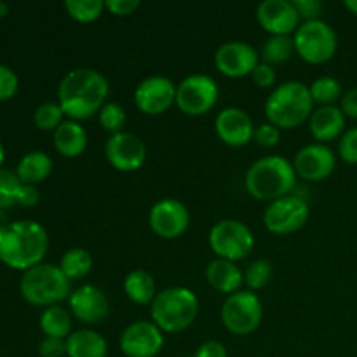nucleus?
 <instances>
[{
    "instance_id": "f257e3e1",
    "label": "nucleus",
    "mask_w": 357,
    "mask_h": 357,
    "mask_svg": "<svg viewBox=\"0 0 357 357\" xmlns=\"http://www.w3.org/2000/svg\"><path fill=\"white\" fill-rule=\"evenodd\" d=\"M110 84L94 68H75L66 73L58 87V103L72 121H86L100 114L107 103Z\"/></svg>"
},
{
    "instance_id": "f03ea898",
    "label": "nucleus",
    "mask_w": 357,
    "mask_h": 357,
    "mask_svg": "<svg viewBox=\"0 0 357 357\" xmlns=\"http://www.w3.org/2000/svg\"><path fill=\"white\" fill-rule=\"evenodd\" d=\"M47 250V230L33 220H16L0 230V261L14 271L42 264Z\"/></svg>"
},
{
    "instance_id": "7ed1b4c3",
    "label": "nucleus",
    "mask_w": 357,
    "mask_h": 357,
    "mask_svg": "<svg viewBox=\"0 0 357 357\" xmlns=\"http://www.w3.org/2000/svg\"><path fill=\"white\" fill-rule=\"evenodd\" d=\"M246 190L258 201L286 197L296 185V171L282 155H267L251 164L246 173Z\"/></svg>"
},
{
    "instance_id": "20e7f679",
    "label": "nucleus",
    "mask_w": 357,
    "mask_h": 357,
    "mask_svg": "<svg viewBox=\"0 0 357 357\" xmlns=\"http://www.w3.org/2000/svg\"><path fill=\"white\" fill-rule=\"evenodd\" d=\"M314 112V100L309 86L300 80H288L275 87L265 101L268 122L279 129L300 128Z\"/></svg>"
},
{
    "instance_id": "39448f33",
    "label": "nucleus",
    "mask_w": 357,
    "mask_h": 357,
    "mask_svg": "<svg viewBox=\"0 0 357 357\" xmlns=\"http://www.w3.org/2000/svg\"><path fill=\"white\" fill-rule=\"evenodd\" d=\"M199 314V298L185 286H173L157 293L150 307L152 323L164 333H180L192 326Z\"/></svg>"
},
{
    "instance_id": "423d86ee",
    "label": "nucleus",
    "mask_w": 357,
    "mask_h": 357,
    "mask_svg": "<svg viewBox=\"0 0 357 357\" xmlns=\"http://www.w3.org/2000/svg\"><path fill=\"white\" fill-rule=\"evenodd\" d=\"M72 281L66 279L61 268L52 264H38L23 272L20 293L28 303L38 307L58 305L72 295Z\"/></svg>"
},
{
    "instance_id": "0eeeda50",
    "label": "nucleus",
    "mask_w": 357,
    "mask_h": 357,
    "mask_svg": "<svg viewBox=\"0 0 357 357\" xmlns=\"http://www.w3.org/2000/svg\"><path fill=\"white\" fill-rule=\"evenodd\" d=\"M295 52L310 65H323L330 61L338 49L337 31L326 21H303L293 33Z\"/></svg>"
},
{
    "instance_id": "6e6552de",
    "label": "nucleus",
    "mask_w": 357,
    "mask_h": 357,
    "mask_svg": "<svg viewBox=\"0 0 357 357\" xmlns=\"http://www.w3.org/2000/svg\"><path fill=\"white\" fill-rule=\"evenodd\" d=\"M209 246L222 260H244L255 248V236L239 220H222L209 230Z\"/></svg>"
},
{
    "instance_id": "1a4fd4ad",
    "label": "nucleus",
    "mask_w": 357,
    "mask_h": 357,
    "mask_svg": "<svg viewBox=\"0 0 357 357\" xmlns=\"http://www.w3.org/2000/svg\"><path fill=\"white\" fill-rule=\"evenodd\" d=\"M264 319V305L253 291H237L227 296L222 307V323L230 333L246 337L258 330Z\"/></svg>"
},
{
    "instance_id": "9d476101",
    "label": "nucleus",
    "mask_w": 357,
    "mask_h": 357,
    "mask_svg": "<svg viewBox=\"0 0 357 357\" xmlns=\"http://www.w3.org/2000/svg\"><path fill=\"white\" fill-rule=\"evenodd\" d=\"M218 94V84L211 75L192 73L176 86V105L183 114L199 117L215 107Z\"/></svg>"
},
{
    "instance_id": "9b49d317",
    "label": "nucleus",
    "mask_w": 357,
    "mask_h": 357,
    "mask_svg": "<svg viewBox=\"0 0 357 357\" xmlns=\"http://www.w3.org/2000/svg\"><path fill=\"white\" fill-rule=\"evenodd\" d=\"M309 204L302 197L286 195V197L272 201L264 211V223L268 232L286 236L303 229L309 222Z\"/></svg>"
},
{
    "instance_id": "f8f14e48",
    "label": "nucleus",
    "mask_w": 357,
    "mask_h": 357,
    "mask_svg": "<svg viewBox=\"0 0 357 357\" xmlns=\"http://www.w3.org/2000/svg\"><path fill=\"white\" fill-rule=\"evenodd\" d=\"M126 357H155L164 347V331L152 321H135L119 340Z\"/></svg>"
},
{
    "instance_id": "ddd939ff",
    "label": "nucleus",
    "mask_w": 357,
    "mask_h": 357,
    "mask_svg": "<svg viewBox=\"0 0 357 357\" xmlns=\"http://www.w3.org/2000/svg\"><path fill=\"white\" fill-rule=\"evenodd\" d=\"M149 223L150 229L162 239H178L190 225V213L178 199H160L150 209Z\"/></svg>"
},
{
    "instance_id": "4468645a",
    "label": "nucleus",
    "mask_w": 357,
    "mask_h": 357,
    "mask_svg": "<svg viewBox=\"0 0 357 357\" xmlns=\"http://www.w3.org/2000/svg\"><path fill=\"white\" fill-rule=\"evenodd\" d=\"M105 155L107 160L122 173L138 171L146 160V146L139 136L135 132L122 131L112 135L105 143Z\"/></svg>"
},
{
    "instance_id": "2eb2a0df",
    "label": "nucleus",
    "mask_w": 357,
    "mask_h": 357,
    "mask_svg": "<svg viewBox=\"0 0 357 357\" xmlns=\"http://www.w3.org/2000/svg\"><path fill=\"white\" fill-rule=\"evenodd\" d=\"M258 63H260V54L257 49L243 40L225 42L215 52L216 70L232 79L251 75Z\"/></svg>"
},
{
    "instance_id": "dca6fc26",
    "label": "nucleus",
    "mask_w": 357,
    "mask_h": 357,
    "mask_svg": "<svg viewBox=\"0 0 357 357\" xmlns=\"http://www.w3.org/2000/svg\"><path fill=\"white\" fill-rule=\"evenodd\" d=\"M135 103L146 115L164 114L176 103V84L164 75L146 77L136 87Z\"/></svg>"
},
{
    "instance_id": "f3484780",
    "label": "nucleus",
    "mask_w": 357,
    "mask_h": 357,
    "mask_svg": "<svg viewBox=\"0 0 357 357\" xmlns=\"http://www.w3.org/2000/svg\"><path fill=\"white\" fill-rule=\"evenodd\" d=\"M293 167L296 171V176L303 178V180L323 181L333 174L335 167H337V155L328 145L310 143L296 152Z\"/></svg>"
},
{
    "instance_id": "a211bd4d",
    "label": "nucleus",
    "mask_w": 357,
    "mask_h": 357,
    "mask_svg": "<svg viewBox=\"0 0 357 357\" xmlns=\"http://www.w3.org/2000/svg\"><path fill=\"white\" fill-rule=\"evenodd\" d=\"M70 312L86 324H100L110 314V302L103 289L93 284H84L72 291L68 298Z\"/></svg>"
},
{
    "instance_id": "6ab92c4d",
    "label": "nucleus",
    "mask_w": 357,
    "mask_h": 357,
    "mask_svg": "<svg viewBox=\"0 0 357 357\" xmlns=\"http://www.w3.org/2000/svg\"><path fill=\"white\" fill-rule=\"evenodd\" d=\"M257 20L271 35H291L300 26V16L291 0H264L257 7Z\"/></svg>"
},
{
    "instance_id": "aec40b11",
    "label": "nucleus",
    "mask_w": 357,
    "mask_h": 357,
    "mask_svg": "<svg viewBox=\"0 0 357 357\" xmlns=\"http://www.w3.org/2000/svg\"><path fill=\"white\" fill-rule=\"evenodd\" d=\"M215 131L225 145L239 149L253 139L255 124L250 114L243 108L227 107L216 115Z\"/></svg>"
},
{
    "instance_id": "412c9836",
    "label": "nucleus",
    "mask_w": 357,
    "mask_h": 357,
    "mask_svg": "<svg viewBox=\"0 0 357 357\" xmlns=\"http://www.w3.org/2000/svg\"><path fill=\"white\" fill-rule=\"evenodd\" d=\"M310 132L317 143H330L333 139L342 138L345 132V115L340 107L330 105V107L314 108L309 119Z\"/></svg>"
},
{
    "instance_id": "4be33fe9",
    "label": "nucleus",
    "mask_w": 357,
    "mask_h": 357,
    "mask_svg": "<svg viewBox=\"0 0 357 357\" xmlns=\"http://www.w3.org/2000/svg\"><path fill=\"white\" fill-rule=\"evenodd\" d=\"M206 281L216 291L232 295L239 291L241 284L244 282V274L234 261L216 258L206 268Z\"/></svg>"
},
{
    "instance_id": "5701e85b",
    "label": "nucleus",
    "mask_w": 357,
    "mask_h": 357,
    "mask_svg": "<svg viewBox=\"0 0 357 357\" xmlns=\"http://www.w3.org/2000/svg\"><path fill=\"white\" fill-rule=\"evenodd\" d=\"M86 146L87 132L77 121H72V119L63 121V124L54 131V149L63 157L73 159V157L82 155Z\"/></svg>"
},
{
    "instance_id": "b1692460",
    "label": "nucleus",
    "mask_w": 357,
    "mask_h": 357,
    "mask_svg": "<svg viewBox=\"0 0 357 357\" xmlns=\"http://www.w3.org/2000/svg\"><path fill=\"white\" fill-rule=\"evenodd\" d=\"M52 173V159L42 150H31L24 153L16 166V174L23 185L37 187L44 180H47Z\"/></svg>"
},
{
    "instance_id": "393cba45",
    "label": "nucleus",
    "mask_w": 357,
    "mask_h": 357,
    "mask_svg": "<svg viewBox=\"0 0 357 357\" xmlns=\"http://www.w3.org/2000/svg\"><path fill=\"white\" fill-rule=\"evenodd\" d=\"M107 340L93 330H77L66 338L68 357H107Z\"/></svg>"
},
{
    "instance_id": "a878e982",
    "label": "nucleus",
    "mask_w": 357,
    "mask_h": 357,
    "mask_svg": "<svg viewBox=\"0 0 357 357\" xmlns=\"http://www.w3.org/2000/svg\"><path fill=\"white\" fill-rule=\"evenodd\" d=\"M124 293L131 302L138 303V305H149V303L152 305L157 296L155 279L150 272L136 268V271L129 272L128 278L124 279Z\"/></svg>"
},
{
    "instance_id": "bb28decb",
    "label": "nucleus",
    "mask_w": 357,
    "mask_h": 357,
    "mask_svg": "<svg viewBox=\"0 0 357 357\" xmlns=\"http://www.w3.org/2000/svg\"><path fill=\"white\" fill-rule=\"evenodd\" d=\"M40 330L45 337L66 340L72 335V316L59 305L45 307L40 314Z\"/></svg>"
},
{
    "instance_id": "cd10ccee",
    "label": "nucleus",
    "mask_w": 357,
    "mask_h": 357,
    "mask_svg": "<svg viewBox=\"0 0 357 357\" xmlns=\"http://www.w3.org/2000/svg\"><path fill=\"white\" fill-rule=\"evenodd\" d=\"M58 267L61 268L68 281H77V279L86 278L93 271V257L84 248H70L63 253Z\"/></svg>"
},
{
    "instance_id": "c85d7f7f",
    "label": "nucleus",
    "mask_w": 357,
    "mask_h": 357,
    "mask_svg": "<svg viewBox=\"0 0 357 357\" xmlns=\"http://www.w3.org/2000/svg\"><path fill=\"white\" fill-rule=\"evenodd\" d=\"M295 52V42L291 35H271L261 45V59L267 65H281L286 63Z\"/></svg>"
},
{
    "instance_id": "c756f323",
    "label": "nucleus",
    "mask_w": 357,
    "mask_h": 357,
    "mask_svg": "<svg viewBox=\"0 0 357 357\" xmlns=\"http://www.w3.org/2000/svg\"><path fill=\"white\" fill-rule=\"evenodd\" d=\"M310 96H312L314 105H319V107H330L335 105L338 100H342L344 93H342V84L340 80L335 79V77H319V79L314 80L309 87Z\"/></svg>"
},
{
    "instance_id": "7c9ffc66",
    "label": "nucleus",
    "mask_w": 357,
    "mask_h": 357,
    "mask_svg": "<svg viewBox=\"0 0 357 357\" xmlns=\"http://www.w3.org/2000/svg\"><path fill=\"white\" fill-rule=\"evenodd\" d=\"M65 9L72 20L79 23H93L103 14V0H65Z\"/></svg>"
},
{
    "instance_id": "2f4dec72",
    "label": "nucleus",
    "mask_w": 357,
    "mask_h": 357,
    "mask_svg": "<svg viewBox=\"0 0 357 357\" xmlns=\"http://www.w3.org/2000/svg\"><path fill=\"white\" fill-rule=\"evenodd\" d=\"M98 121H100L101 128H103L107 132H110L112 136L124 131L128 115H126V110L121 107V105L114 103V101H107V103L101 107L100 114H98Z\"/></svg>"
},
{
    "instance_id": "473e14b6",
    "label": "nucleus",
    "mask_w": 357,
    "mask_h": 357,
    "mask_svg": "<svg viewBox=\"0 0 357 357\" xmlns=\"http://www.w3.org/2000/svg\"><path fill=\"white\" fill-rule=\"evenodd\" d=\"M63 117H65V112L59 107V103L47 101V103H42L40 107H37L33 114V122L42 131H56L65 121Z\"/></svg>"
},
{
    "instance_id": "72a5a7b5",
    "label": "nucleus",
    "mask_w": 357,
    "mask_h": 357,
    "mask_svg": "<svg viewBox=\"0 0 357 357\" xmlns=\"http://www.w3.org/2000/svg\"><path fill=\"white\" fill-rule=\"evenodd\" d=\"M23 183L17 178L16 171L0 169V209H9L17 204L20 190Z\"/></svg>"
},
{
    "instance_id": "f704fd0d",
    "label": "nucleus",
    "mask_w": 357,
    "mask_h": 357,
    "mask_svg": "<svg viewBox=\"0 0 357 357\" xmlns=\"http://www.w3.org/2000/svg\"><path fill=\"white\" fill-rule=\"evenodd\" d=\"M272 275H274V267L268 260H255L251 261L250 267L244 272V282L251 291H258L264 289L265 286L271 282Z\"/></svg>"
},
{
    "instance_id": "c9c22d12",
    "label": "nucleus",
    "mask_w": 357,
    "mask_h": 357,
    "mask_svg": "<svg viewBox=\"0 0 357 357\" xmlns=\"http://www.w3.org/2000/svg\"><path fill=\"white\" fill-rule=\"evenodd\" d=\"M20 89V79L10 66L0 63V101H7L16 96Z\"/></svg>"
},
{
    "instance_id": "e433bc0d",
    "label": "nucleus",
    "mask_w": 357,
    "mask_h": 357,
    "mask_svg": "<svg viewBox=\"0 0 357 357\" xmlns=\"http://www.w3.org/2000/svg\"><path fill=\"white\" fill-rule=\"evenodd\" d=\"M340 159L347 164H357V128H351L342 135L338 143Z\"/></svg>"
},
{
    "instance_id": "4c0bfd02",
    "label": "nucleus",
    "mask_w": 357,
    "mask_h": 357,
    "mask_svg": "<svg viewBox=\"0 0 357 357\" xmlns=\"http://www.w3.org/2000/svg\"><path fill=\"white\" fill-rule=\"evenodd\" d=\"M279 139H281V129L275 128L271 122H265V124L255 128L253 142L264 149H272V146L278 145Z\"/></svg>"
},
{
    "instance_id": "58836bf2",
    "label": "nucleus",
    "mask_w": 357,
    "mask_h": 357,
    "mask_svg": "<svg viewBox=\"0 0 357 357\" xmlns=\"http://www.w3.org/2000/svg\"><path fill=\"white\" fill-rule=\"evenodd\" d=\"M295 6L296 13H298L300 20L303 21H316L321 20V13H323L324 6L317 0H291Z\"/></svg>"
},
{
    "instance_id": "ea45409f",
    "label": "nucleus",
    "mask_w": 357,
    "mask_h": 357,
    "mask_svg": "<svg viewBox=\"0 0 357 357\" xmlns=\"http://www.w3.org/2000/svg\"><path fill=\"white\" fill-rule=\"evenodd\" d=\"M251 79L261 89H267V87H272L278 80V73H275V68L272 65H267V63L260 61L257 65V68L251 73Z\"/></svg>"
},
{
    "instance_id": "a19ab883",
    "label": "nucleus",
    "mask_w": 357,
    "mask_h": 357,
    "mask_svg": "<svg viewBox=\"0 0 357 357\" xmlns=\"http://www.w3.org/2000/svg\"><path fill=\"white\" fill-rule=\"evenodd\" d=\"M38 356L40 357H65L66 356V340L61 338L45 337L38 345Z\"/></svg>"
},
{
    "instance_id": "79ce46f5",
    "label": "nucleus",
    "mask_w": 357,
    "mask_h": 357,
    "mask_svg": "<svg viewBox=\"0 0 357 357\" xmlns=\"http://www.w3.org/2000/svg\"><path fill=\"white\" fill-rule=\"evenodd\" d=\"M142 6L139 0H105V9L110 10L114 16H129Z\"/></svg>"
},
{
    "instance_id": "37998d69",
    "label": "nucleus",
    "mask_w": 357,
    "mask_h": 357,
    "mask_svg": "<svg viewBox=\"0 0 357 357\" xmlns=\"http://www.w3.org/2000/svg\"><path fill=\"white\" fill-rule=\"evenodd\" d=\"M192 357H229V354H227V349L222 342L208 340L199 345V349Z\"/></svg>"
},
{
    "instance_id": "c03bdc74",
    "label": "nucleus",
    "mask_w": 357,
    "mask_h": 357,
    "mask_svg": "<svg viewBox=\"0 0 357 357\" xmlns=\"http://www.w3.org/2000/svg\"><path fill=\"white\" fill-rule=\"evenodd\" d=\"M340 108L345 117L356 119L357 121V87H352L347 93H344L340 100Z\"/></svg>"
},
{
    "instance_id": "a18cd8bd",
    "label": "nucleus",
    "mask_w": 357,
    "mask_h": 357,
    "mask_svg": "<svg viewBox=\"0 0 357 357\" xmlns=\"http://www.w3.org/2000/svg\"><path fill=\"white\" fill-rule=\"evenodd\" d=\"M38 201H40V192H38L37 187H33V185H23V187H21L17 204L31 208V206L38 204Z\"/></svg>"
},
{
    "instance_id": "49530a36",
    "label": "nucleus",
    "mask_w": 357,
    "mask_h": 357,
    "mask_svg": "<svg viewBox=\"0 0 357 357\" xmlns=\"http://www.w3.org/2000/svg\"><path fill=\"white\" fill-rule=\"evenodd\" d=\"M344 6L347 7V9L351 10L352 14H356V16H357V0H345Z\"/></svg>"
},
{
    "instance_id": "de8ad7c7",
    "label": "nucleus",
    "mask_w": 357,
    "mask_h": 357,
    "mask_svg": "<svg viewBox=\"0 0 357 357\" xmlns=\"http://www.w3.org/2000/svg\"><path fill=\"white\" fill-rule=\"evenodd\" d=\"M9 218H7V213L3 211V209H0V230L3 229V227L9 225Z\"/></svg>"
},
{
    "instance_id": "09e8293b",
    "label": "nucleus",
    "mask_w": 357,
    "mask_h": 357,
    "mask_svg": "<svg viewBox=\"0 0 357 357\" xmlns=\"http://www.w3.org/2000/svg\"><path fill=\"white\" fill-rule=\"evenodd\" d=\"M7 13H9V3H6L0 0V17L7 16Z\"/></svg>"
},
{
    "instance_id": "8fccbe9b",
    "label": "nucleus",
    "mask_w": 357,
    "mask_h": 357,
    "mask_svg": "<svg viewBox=\"0 0 357 357\" xmlns=\"http://www.w3.org/2000/svg\"><path fill=\"white\" fill-rule=\"evenodd\" d=\"M6 160V150H3V145L0 143V169H2V164Z\"/></svg>"
}]
</instances>
